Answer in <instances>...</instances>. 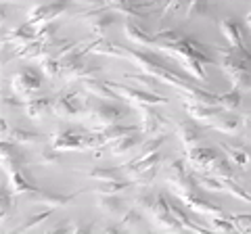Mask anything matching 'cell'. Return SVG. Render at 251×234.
<instances>
[{"mask_svg": "<svg viewBox=\"0 0 251 234\" xmlns=\"http://www.w3.org/2000/svg\"><path fill=\"white\" fill-rule=\"evenodd\" d=\"M220 52V69L230 80L232 88L251 90V50L249 48H216Z\"/></svg>", "mask_w": 251, "mask_h": 234, "instance_id": "cell-1", "label": "cell"}, {"mask_svg": "<svg viewBox=\"0 0 251 234\" xmlns=\"http://www.w3.org/2000/svg\"><path fill=\"white\" fill-rule=\"evenodd\" d=\"M103 140L99 132H80V130H61L50 134V149L59 153H84L90 149H100Z\"/></svg>", "mask_w": 251, "mask_h": 234, "instance_id": "cell-2", "label": "cell"}, {"mask_svg": "<svg viewBox=\"0 0 251 234\" xmlns=\"http://www.w3.org/2000/svg\"><path fill=\"white\" fill-rule=\"evenodd\" d=\"M157 50H161L166 57H172V59H178V57H195V59H201L205 65L214 63V59L209 57V52H207L205 46H203L199 40H195V38H188V36H182L174 44H161Z\"/></svg>", "mask_w": 251, "mask_h": 234, "instance_id": "cell-3", "label": "cell"}, {"mask_svg": "<svg viewBox=\"0 0 251 234\" xmlns=\"http://www.w3.org/2000/svg\"><path fill=\"white\" fill-rule=\"evenodd\" d=\"M166 180H168V186L176 197H180V194H193L199 186L197 180H195V171L191 174L186 167V161H182V159H176V161L170 163Z\"/></svg>", "mask_w": 251, "mask_h": 234, "instance_id": "cell-4", "label": "cell"}, {"mask_svg": "<svg viewBox=\"0 0 251 234\" xmlns=\"http://www.w3.org/2000/svg\"><path fill=\"white\" fill-rule=\"evenodd\" d=\"M109 86L113 88L117 98L126 100V103L132 105L134 109L143 107V105H163V103H168L166 96L157 94V92H149L145 88H132V86H124V84H117V82H109Z\"/></svg>", "mask_w": 251, "mask_h": 234, "instance_id": "cell-5", "label": "cell"}, {"mask_svg": "<svg viewBox=\"0 0 251 234\" xmlns=\"http://www.w3.org/2000/svg\"><path fill=\"white\" fill-rule=\"evenodd\" d=\"M67 6H69V0H54V2L31 6L27 13V21L34 23L36 27H42L46 23H52L57 17H61V15L67 11Z\"/></svg>", "mask_w": 251, "mask_h": 234, "instance_id": "cell-6", "label": "cell"}, {"mask_svg": "<svg viewBox=\"0 0 251 234\" xmlns=\"http://www.w3.org/2000/svg\"><path fill=\"white\" fill-rule=\"evenodd\" d=\"M155 105H143V107H136V111L140 115V132L147 136H157V134H166L170 123L168 119L163 117L161 113H157Z\"/></svg>", "mask_w": 251, "mask_h": 234, "instance_id": "cell-7", "label": "cell"}, {"mask_svg": "<svg viewBox=\"0 0 251 234\" xmlns=\"http://www.w3.org/2000/svg\"><path fill=\"white\" fill-rule=\"evenodd\" d=\"M218 161V153L209 146H193L186 149V163L195 174H211L214 163Z\"/></svg>", "mask_w": 251, "mask_h": 234, "instance_id": "cell-8", "label": "cell"}, {"mask_svg": "<svg viewBox=\"0 0 251 234\" xmlns=\"http://www.w3.org/2000/svg\"><path fill=\"white\" fill-rule=\"evenodd\" d=\"M42 86V75L38 71H31V69H25V71H17L11 80V88L15 94H19L23 98H31L40 90Z\"/></svg>", "mask_w": 251, "mask_h": 234, "instance_id": "cell-9", "label": "cell"}, {"mask_svg": "<svg viewBox=\"0 0 251 234\" xmlns=\"http://www.w3.org/2000/svg\"><path fill=\"white\" fill-rule=\"evenodd\" d=\"M61 61H63V77H65V82H74V80L82 82V80H86V77L97 75V69L86 63L82 52L80 54H69V57L61 59Z\"/></svg>", "mask_w": 251, "mask_h": 234, "instance_id": "cell-10", "label": "cell"}, {"mask_svg": "<svg viewBox=\"0 0 251 234\" xmlns=\"http://www.w3.org/2000/svg\"><path fill=\"white\" fill-rule=\"evenodd\" d=\"M122 115H124V111L120 107L109 105V103H100L88 113V119L92 123V130H100V128L113 126V123H120Z\"/></svg>", "mask_w": 251, "mask_h": 234, "instance_id": "cell-11", "label": "cell"}, {"mask_svg": "<svg viewBox=\"0 0 251 234\" xmlns=\"http://www.w3.org/2000/svg\"><path fill=\"white\" fill-rule=\"evenodd\" d=\"M50 111L59 119H75L80 115V103H77L75 94H61L52 100Z\"/></svg>", "mask_w": 251, "mask_h": 234, "instance_id": "cell-12", "label": "cell"}, {"mask_svg": "<svg viewBox=\"0 0 251 234\" xmlns=\"http://www.w3.org/2000/svg\"><path fill=\"white\" fill-rule=\"evenodd\" d=\"M128 59L140 69V71H145V73H153L155 69L168 65L166 61L159 57V54L151 52V50H128Z\"/></svg>", "mask_w": 251, "mask_h": 234, "instance_id": "cell-13", "label": "cell"}, {"mask_svg": "<svg viewBox=\"0 0 251 234\" xmlns=\"http://www.w3.org/2000/svg\"><path fill=\"white\" fill-rule=\"evenodd\" d=\"M161 161H163V155L159 151H153V153H143L138 159H134L132 163H128V165H124V167H126V174H128L132 180H134V178L140 176L143 171L153 169V167H159Z\"/></svg>", "mask_w": 251, "mask_h": 234, "instance_id": "cell-14", "label": "cell"}, {"mask_svg": "<svg viewBox=\"0 0 251 234\" xmlns=\"http://www.w3.org/2000/svg\"><path fill=\"white\" fill-rule=\"evenodd\" d=\"M124 34H126L128 40H132L138 46H151V48L157 46V36L149 34L147 29H143V25H138V23L134 19H130V17L126 19V23H124Z\"/></svg>", "mask_w": 251, "mask_h": 234, "instance_id": "cell-15", "label": "cell"}, {"mask_svg": "<svg viewBox=\"0 0 251 234\" xmlns=\"http://www.w3.org/2000/svg\"><path fill=\"white\" fill-rule=\"evenodd\" d=\"M176 136L180 138L184 149H193L201 142V128L195 123V119H182L180 123H176Z\"/></svg>", "mask_w": 251, "mask_h": 234, "instance_id": "cell-16", "label": "cell"}, {"mask_svg": "<svg viewBox=\"0 0 251 234\" xmlns=\"http://www.w3.org/2000/svg\"><path fill=\"white\" fill-rule=\"evenodd\" d=\"M224 109L220 105H199V103H184V113L195 121L211 123Z\"/></svg>", "mask_w": 251, "mask_h": 234, "instance_id": "cell-17", "label": "cell"}, {"mask_svg": "<svg viewBox=\"0 0 251 234\" xmlns=\"http://www.w3.org/2000/svg\"><path fill=\"white\" fill-rule=\"evenodd\" d=\"M178 199L182 201L188 209H193V211H197V213L209 215V217H214V215H224V209H222V207L216 205V203L203 201L201 197H197V192H193V194H180Z\"/></svg>", "mask_w": 251, "mask_h": 234, "instance_id": "cell-18", "label": "cell"}, {"mask_svg": "<svg viewBox=\"0 0 251 234\" xmlns=\"http://www.w3.org/2000/svg\"><path fill=\"white\" fill-rule=\"evenodd\" d=\"M218 25H220V34L226 38V42L230 46H234V48H247L245 40H243V25L237 19H232V17L222 19Z\"/></svg>", "mask_w": 251, "mask_h": 234, "instance_id": "cell-19", "label": "cell"}, {"mask_svg": "<svg viewBox=\"0 0 251 234\" xmlns=\"http://www.w3.org/2000/svg\"><path fill=\"white\" fill-rule=\"evenodd\" d=\"M209 128L222 132V134H237V132L243 128V117L234 115L232 111H222L209 123Z\"/></svg>", "mask_w": 251, "mask_h": 234, "instance_id": "cell-20", "label": "cell"}, {"mask_svg": "<svg viewBox=\"0 0 251 234\" xmlns=\"http://www.w3.org/2000/svg\"><path fill=\"white\" fill-rule=\"evenodd\" d=\"M82 84H84V90L88 92V94H92L94 98H99V100H117V94L113 92L111 86H109V82L97 80V75L86 77V80H82Z\"/></svg>", "mask_w": 251, "mask_h": 234, "instance_id": "cell-21", "label": "cell"}, {"mask_svg": "<svg viewBox=\"0 0 251 234\" xmlns=\"http://www.w3.org/2000/svg\"><path fill=\"white\" fill-rule=\"evenodd\" d=\"M0 159H2L4 174H13V171L23 167V159H21L19 151L15 149V142H6V140H2V153H0Z\"/></svg>", "mask_w": 251, "mask_h": 234, "instance_id": "cell-22", "label": "cell"}, {"mask_svg": "<svg viewBox=\"0 0 251 234\" xmlns=\"http://www.w3.org/2000/svg\"><path fill=\"white\" fill-rule=\"evenodd\" d=\"M220 149L226 153V157H228L234 165L239 167H245L251 163V151L249 146L245 144H226V142H220Z\"/></svg>", "mask_w": 251, "mask_h": 234, "instance_id": "cell-23", "label": "cell"}, {"mask_svg": "<svg viewBox=\"0 0 251 234\" xmlns=\"http://www.w3.org/2000/svg\"><path fill=\"white\" fill-rule=\"evenodd\" d=\"M9 188L13 197H19V194H34L38 190V186L27 180L23 169H17L13 174H9Z\"/></svg>", "mask_w": 251, "mask_h": 234, "instance_id": "cell-24", "label": "cell"}, {"mask_svg": "<svg viewBox=\"0 0 251 234\" xmlns=\"http://www.w3.org/2000/svg\"><path fill=\"white\" fill-rule=\"evenodd\" d=\"M180 67L184 69V71L193 77V80H197L201 84L207 82V71H205V63H203L201 59H195V57H178L176 59Z\"/></svg>", "mask_w": 251, "mask_h": 234, "instance_id": "cell-25", "label": "cell"}, {"mask_svg": "<svg viewBox=\"0 0 251 234\" xmlns=\"http://www.w3.org/2000/svg\"><path fill=\"white\" fill-rule=\"evenodd\" d=\"M31 197H34V203H38V205H44L49 209H57V207H65L67 203L74 199V194H52V192L38 188Z\"/></svg>", "mask_w": 251, "mask_h": 234, "instance_id": "cell-26", "label": "cell"}, {"mask_svg": "<svg viewBox=\"0 0 251 234\" xmlns=\"http://www.w3.org/2000/svg\"><path fill=\"white\" fill-rule=\"evenodd\" d=\"M38 29L40 27H36L34 23H23L21 27H17V29H13V32L6 36V40L4 42H13V44H17V46H21V44H29V42H34V40H38Z\"/></svg>", "mask_w": 251, "mask_h": 234, "instance_id": "cell-27", "label": "cell"}, {"mask_svg": "<svg viewBox=\"0 0 251 234\" xmlns=\"http://www.w3.org/2000/svg\"><path fill=\"white\" fill-rule=\"evenodd\" d=\"M88 50L92 54H103V57H115V59H128V50L122 48L120 44L115 42H109V40H103L100 38L99 42H94L88 46Z\"/></svg>", "mask_w": 251, "mask_h": 234, "instance_id": "cell-28", "label": "cell"}, {"mask_svg": "<svg viewBox=\"0 0 251 234\" xmlns=\"http://www.w3.org/2000/svg\"><path fill=\"white\" fill-rule=\"evenodd\" d=\"M138 130H140V126H122V123H113V126H107V128H100V130H94V132H99L103 144H111L113 140L122 138L126 134H132V132H138Z\"/></svg>", "mask_w": 251, "mask_h": 234, "instance_id": "cell-29", "label": "cell"}, {"mask_svg": "<svg viewBox=\"0 0 251 234\" xmlns=\"http://www.w3.org/2000/svg\"><path fill=\"white\" fill-rule=\"evenodd\" d=\"M140 138L136 132H132V134H126L122 138H117L113 140L111 144H109V151H111V155H126V153H130L132 149H136V146L140 144Z\"/></svg>", "mask_w": 251, "mask_h": 234, "instance_id": "cell-30", "label": "cell"}, {"mask_svg": "<svg viewBox=\"0 0 251 234\" xmlns=\"http://www.w3.org/2000/svg\"><path fill=\"white\" fill-rule=\"evenodd\" d=\"M50 105L52 98H27V103H23V111L29 119H40L46 111H50Z\"/></svg>", "mask_w": 251, "mask_h": 234, "instance_id": "cell-31", "label": "cell"}, {"mask_svg": "<svg viewBox=\"0 0 251 234\" xmlns=\"http://www.w3.org/2000/svg\"><path fill=\"white\" fill-rule=\"evenodd\" d=\"M97 207L100 211H105L109 217H122L124 215V207L120 199L115 197V194H105V197H99L97 201Z\"/></svg>", "mask_w": 251, "mask_h": 234, "instance_id": "cell-32", "label": "cell"}, {"mask_svg": "<svg viewBox=\"0 0 251 234\" xmlns=\"http://www.w3.org/2000/svg\"><path fill=\"white\" fill-rule=\"evenodd\" d=\"M9 138L11 142L15 144H36V142H40V134L38 132H29V130H21V128H9V134H6L2 140Z\"/></svg>", "mask_w": 251, "mask_h": 234, "instance_id": "cell-33", "label": "cell"}, {"mask_svg": "<svg viewBox=\"0 0 251 234\" xmlns=\"http://www.w3.org/2000/svg\"><path fill=\"white\" fill-rule=\"evenodd\" d=\"M124 80L126 82H134V84H138L140 88H145V90H149V92H157V86H159V80L157 77H153L151 73H124ZM159 94V92H157Z\"/></svg>", "mask_w": 251, "mask_h": 234, "instance_id": "cell-34", "label": "cell"}, {"mask_svg": "<svg viewBox=\"0 0 251 234\" xmlns=\"http://www.w3.org/2000/svg\"><path fill=\"white\" fill-rule=\"evenodd\" d=\"M134 182H126V180H109V182H100L99 186H94L92 192L97 194V197H105V194H117V192H122L126 190L128 186H132Z\"/></svg>", "mask_w": 251, "mask_h": 234, "instance_id": "cell-35", "label": "cell"}, {"mask_svg": "<svg viewBox=\"0 0 251 234\" xmlns=\"http://www.w3.org/2000/svg\"><path fill=\"white\" fill-rule=\"evenodd\" d=\"M115 23V17L111 13H103V15H97L88 25H90V29H92V34L97 36V38H103L105 34H107V29L111 27Z\"/></svg>", "mask_w": 251, "mask_h": 234, "instance_id": "cell-36", "label": "cell"}, {"mask_svg": "<svg viewBox=\"0 0 251 234\" xmlns=\"http://www.w3.org/2000/svg\"><path fill=\"white\" fill-rule=\"evenodd\" d=\"M234 163L230 159H220L214 163V169H211V176L220 178V180H237V171H234Z\"/></svg>", "mask_w": 251, "mask_h": 234, "instance_id": "cell-37", "label": "cell"}, {"mask_svg": "<svg viewBox=\"0 0 251 234\" xmlns=\"http://www.w3.org/2000/svg\"><path fill=\"white\" fill-rule=\"evenodd\" d=\"M199 188L209 190V192H224V180H220L216 176H207V174H195Z\"/></svg>", "mask_w": 251, "mask_h": 234, "instance_id": "cell-38", "label": "cell"}, {"mask_svg": "<svg viewBox=\"0 0 251 234\" xmlns=\"http://www.w3.org/2000/svg\"><path fill=\"white\" fill-rule=\"evenodd\" d=\"M241 100H243V94L239 88H232L230 92H226V94H220V100L218 105L224 109V111H237L241 107Z\"/></svg>", "mask_w": 251, "mask_h": 234, "instance_id": "cell-39", "label": "cell"}, {"mask_svg": "<svg viewBox=\"0 0 251 234\" xmlns=\"http://www.w3.org/2000/svg\"><path fill=\"white\" fill-rule=\"evenodd\" d=\"M86 178L94 182H109V180H120V171L113 167H97L86 171Z\"/></svg>", "mask_w": 251, "mask_h": 234, "instance_id": "cell-40", "label": "cell"}, {"mask_svg": "<svg viewBox=\"0 0 251 234\" xmlns=\"http://www.w3.org/2000/svg\"><path fill=\"white\" fill-rule=\"evenodd\" d=\"M140 222H143V213H140L136 207L126 209L124 215L120 217V224H122L124 230H136L138 226H140Z\"/></svg>", "mask_w": 251, "mask_h": 234, "instance_id": "cell-41", "label": "cell"}, {"mask_svg": "<svg viewBox=\"0 0 251 234\" xmlns=\"http://www.w3.org/2000/svg\"><path fill=\"white\" fill-rule=\"evenodd\" d=\"M40 69L46 77H57L59 73H63V61L59 57H46L40 61Z\"/></svg>", "mask_w": 251, "mask_h": 234, "instance_id": "cell-42", "label": "cell"}, {"mask_svg": "<svg viewBox=\"0 0 251 234\" xmlns=\"http://www.w3.org/2000/svg\"><path fill=\"white\" fill-rule=\"evenodd\" d=\"M224 192H228L230 197L241 199L245 203H251V192H247L237 180H224Z\"/></svg>", "mask_w": 251, "mask_h": 234, "instance_id": "cell-43", "label": "cell"}, {"mask_svg": "<svg viewBox=\"0 0 251 234\" xmlns=\"http://www.w3.org/2000/svg\"><path fill=\"white\" fill-rule=\"evenodd\" d=\"M207 11H209L207 0H188V4H186V17L188 19L203 17V15H207Z\"/></svg>", "mask_w": 251, "mask_h": 234, "instance_id": "cell-44", "label": "cell"}, {"mask_svg": "<svg viewBox=\"0 0 251 234\" xmlns=\"http://www.w3.org/2000/svg\"><path fill=\"white\" fill-rule=\"evenodd\" d=\"M209 228L218 230V232H232V230H237V228H234V222H232V215H226V213L211 217Z\"/></svg>", "mask_w": 251, "mask_h": 234, "instance_id": "cell-45", "label": "cell"}, {"mask_svg": "<svg viewBox=\"0 0 251 234\" xmlns=\"http://www.w3.org/2000/svg\"><path fill=\"white\" fill-rule=\"evenodd\" d=\"M52 211H54V209H49V207H46L42 213H36V215H31V220H29V222H25L23 226H19V228L15 230V234H19V232H27V230H34L36 226H40L44 220H49V217L52 215Z\"/></svg>", "mask_w": 251, "mask_h": 234, "instance_id": "cell-46", "label": "cell"}, {"mask_svg": "<svg viewBox=\"0 0 251 234\" xmlns=\"http://www.w3.org/2000/svg\"><path fill=\"white\" fill-rule=\"evenodd\" d=\"M232 222H234V228H237V232L251 234V213H234Z\"/></svg>", "mask_w": 251, "mask_h": 234, "instance_id": "cell-47", "label": "cell"}, {"mask_svg": "<svg viewBox=\"0 0 251 234\" xmlns=\"http://www.w3.org/2000/svg\"><path fill=\"white\" fill-rule=\"evenodd\" d=\"M168 140V132L166 134H161V136H153L149 142L143 144V153H153V151H159L161 149V144Z\"/></svg>", "mask_w": 251, "mask_h": 234, "instance_id": "cell-48", "label": "cell"}, {"mask_svg": "<svg viewBox=\"0 0 251 234\" xmlns=\"http://www.w3.org/2000/svg\"><path fill=\"white\" fill-rule=\"evenodd\" d=\"M157 169H159V167H153V169H147V171H143V174H140V176H136V178H134V180H132V182H134L136 186H149V184H151V182L155 180V176H157Z\"/></svg>", "mask_w": 251, "mask_h": 234, "instance_id": "cell-49", "label": "cell"}, {"mask_svg": "<svg viewBox=\"0 0 251 234\" xmlns=\"http://www.w3.org/2000/svg\"><path fill=\"white\" fill-rule=\"evenodd\" d=\"M38 163H40V165H54V163H59V151H54V149L44 151L42 157L38 159Z\"/></svg>", "mask_w": 251, "mask_h": 234, "instance_id": "cell-50", "label": "cell"}, {"mask_svg": "<svg viewBox=\"0 0 251 234\" xmlns=\"http://www.w3.org/2000/svg\"><path fill=\"white\" fill-rule=\"evenodd\" d=\"M75 4H84V6H103L107 4V0H72Z\"/></svg>", "mask_w": 251, "mask_h": 234, "instance_id": "cell-51", "label": "cell"}, {"mask_svg": "<svg viewBox=\"0 0 251 234\" xmlns=\"http://www.w3.org/2000/svg\"><path fill=\"white\" fill-rule=\"evenodd\" d=\"M124 228H122V224L120 226H105V228H103V232L105 234H109V232H111V234H117V232H122Z\"/></svg>", "mask_w": 251, "mask_h": 234, "instance_id": "cell-52", "label": "cell"}, {"mask_svg": "<svg viewBox=\"0 0 251 234\" xmlns=\"http://www.w3.org/2000/svg\"><path fill=\"white\" fill-rule=\"evenodd\" d=\"M243 126H251V111L243 115Z\"/></svg>", "mask_w": 251, "mask_h": 234, "instance_id": "cell-53", "label": "cell"}, {"mask_svg": "<svg viewBox=\"0 0 251 234\" xmlns=\"http://www.w3.org/2000/svg\"><path fill=\"white\" fill-rule=\"evenodd\" d=\"M245 23H247V27H249V32H251V11L247 13V17H245Z\"/></svg>", "mask_w": 251, "mask_h": 234, "instance_id": "cell-54", "label": "cell"}, {"mask_svg": "<svg viewBox=\"0 0 251 234\" xmlns=\"http://www.w3.org/2000/svg\"><path fill=\"white\" fill-rule=\"evenodd\" d=\"M117 2H124V0H107V6H111V4H117Z\"/></svg>", "mask_w": 251, "mask_h": 234, "instance_id": "cell-55", "label": "cell"}]
</instances>
